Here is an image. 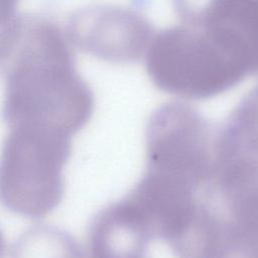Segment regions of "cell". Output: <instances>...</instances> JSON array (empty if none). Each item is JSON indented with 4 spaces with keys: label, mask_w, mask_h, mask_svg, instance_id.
Returning a JSON list of instances; mask_svg holds the SVG:
<instances>
[{
    "label": "cell",
    "mask_w": 258,
    "mask_h": 258,
    "mask_svg": "<svg viewBox=\"0 0 258 258\" xmlns=\"http://www.w3.org/2000/svg\"><path fill=\"white\" fill-rule=\"evenodd\" d=\"M12 258H85L76 242L66 233L37 227L24 233L12 246Z\"/></svg>",
    "instance_id": "52a82bcc"
},
{
    "label": "cell",
    "mask_w": 258,
    "mask_h": 258,
    "mask_svg": "<svg viewBox=\"0 0 258 258\" xmlns=\"http://www.w3.org/2000/svg\"><path fill=\"white\" fill-rule=\"evenodd\" d=\"M215 132L192 107L171 102L151 115L146 131V168L125 200L152 238L172 249L184 236L209 181Z\"/></svg>",
    "instance_id": "7a4b0ae2"
},
{
    "label": "cell",
    "mask_w": 258,
    "mask_h": 258,
    "mask_svg": "<svg viewBox=\"0 0 258 258\" xmlns=\"http://www.w3.org/2000/svg\"><path fill=\"white\" fill-rule=\"evenodd\" d=\"M68 39L80 50L102 60H139L154 36L149 21L135 9L96 4L76 11L67 25Z\"/></svg>",
    "instance_id": "277c9868"
},
{
    "label": "cell",
    "mask_w": 258,
    "mask_h": 258,
    "mask_svg": "<svg viewBox=\"0 0 258 258\" xmlns=\"http://www.w3.org/2000/svg\"><path fill=\"white\" fill-rule=\"evenodd\" d=\"M168 27L181 73L213 98L258 76V0H172Z\"/></svg>",
    "instance_id": "3957f363"
},
{
    "label": "cell",
    "mask_w": 258,
    "mask_h": 258,
    "mask_svg": "<svg viewBox=\"0 0 258 258\" xmlns=\"http://www.w3.org/2000/svg\"><path fill=\"white\" fill-rule=\"evenodd\" d=\"M217 154L258 161V85L248 92L215 132Z\"/></svg>",
    "instance_id": "8992f818"
},
{
    "label": "cell",
    "mask_w": 258,
    "mask_h": 258,
    "mask_svg": "<svg viewBox=\"0 0 258 258\" xmlns=\"http://www.w3.org/2000/svg\"><path fill=\"white\" fill-rule=\"evenodd\" d=\"M151 239L141 218L123 199L96 216L89 231L87 258H146Z\"/></svg>",
    "instance_id": "5b68a950"
},
{
    "label": "cell",
    "mask_w": 258,
    "mask_h": 258,
    "mask_svg": "<svg viewBox=\"0 0 258 258\" xmlns=\"http://www.w3.org/2000/svg\"><path fill=\"white\" fill-rule=\"evenodd\" d=\"M17 0H1V21L14 14V8Z\"/></svg>",
    "instance_id": "ba28073f"
},
{
    "label": "cell",
    "mask_w": 258,
    "mask_h": 258,
    "mask_svg": "<svg viewBox=\"0 0 258 258\" xmlns=\"http://www.w3.org/2000/svg\"><path fill=\"white\" fill-rule=\"evenodd\" d=\"M1 23L8 129L73 137L90 119L94 96L75 68L64 34L43 16L14 13Z\"/></svg>",
    "instance_id": "6da1fadb"
}]
</instances>
